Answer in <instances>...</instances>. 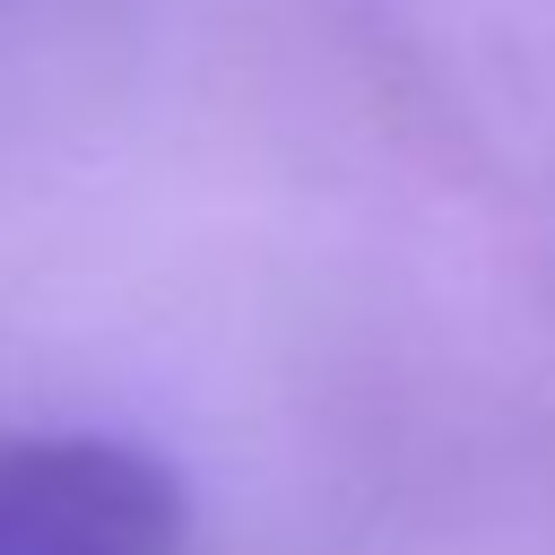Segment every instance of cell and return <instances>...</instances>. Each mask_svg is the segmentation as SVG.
Here are the masks:
<instances>
[{
  "label": "cell",
  "instance_id": "1",
  "mask_svg": "<svg viewBox=\"0 0 555 555\" xmlns=\"http://www.w3.org/2000/svg\"><path fill=\"white\" fill-rule=\"evenodd\" d=\"M182 477L121 434H0V555H182Z\"/></svg>",
  "mask_w": 555,
  "mask_h": 555
}]
</instances>
